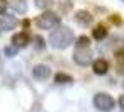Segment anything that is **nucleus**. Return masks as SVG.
Listing matches in <instances>:
<instances>
[{
    "mask_svg": "<svg viewBox=\"0 0 124 112\" xmlns=\"http://www.w3.org/2000/svg\"><path fill=\"white\" fill-rule=\"evenodd\" d=\"M60 22H61L60 15L54 14V12H49V10L44 12V14H41L39 17H36V26H38L39 29H44V31L54 29L56 26H60Z\"/></svg>",
    "mask_w": 124,
    "mask_h": 112,
    "instance_id": "nucleus-2",
    "label": "nucleus"
},
{
    "mask_svg": "<svg viewBox=\"0 0 124 112\" xmlns=\"http://www.w3.org/2000/svg\"><path fill=\"white\" fill-rule=\"evenodd\" d=\"M17 49H19V48H16V46L12 44V46H9V48H5V54H7V56H14V54L17 53Z\"/></svg>",
    "mask_w": 124,
    "mask_h": 112,
    "instance_id": "nucleus-15",
    "label": "nucleus"
},
{
    "mask_svg": "<svg viewBox=\"0 0 124 112\" xmlns=\"http://www.w3.org/2000/svg\"><path fill=\"white\" fill-rule=\"evenodd\" d=\"M53 5V0H36V7L41 10H46Z\"/></svg>",
    "mask_w": 124,
    "mask_h": 112,
    "instance_id": "nucleus-13",
    "label": "nucleus"
},
{
    "mask_svg": "<svg viewBox=\"0 0 124 112\" xmlns=\"http://www.w3.org/2000/svg\"><path fill=\"white\" fill-rule=\"evenodd\" d=\"M73 60L77 65L80 66H87L92 63V51L88 48H77L75 54H73Z\"/></svg>",
    "mask_w": 124,
    "mask_h": 112,
    "instance_id": "nucleus-4",
    "label": "nucleus"
},
{
    "mask_svg": "<svg viewBox=\"0 0 124 112\" xmlns=\"http://www.w3.org/2000/svg\"><path fill=\"white\" fill-rule=\"evenodd\" d=\"M121 2H124V0H121Z\"/></svg>",
    "mask_w": 124,
    "mask_h": 112,
    "instance_id": "nucleus-19",
    "label": "nucleus"
},
{
    "mask_svg": "<svg viewBox=\"0 0 124 112\" xmlns=\"http://www.w3.org/2000/svg\"><path fill=\"white\" fill-rule=\"evenodd\" d=\"M7 5H9L7 0H0V15H2V14L7 10Z\"/></svg>",
    "mask_w": 124,
    "mask_h": 112,
    "instance_id": "nucleus-16",
    "label": "nucleus"
},
{
    "mask_svg": "<svg viewBox=\"0 0 124 112\" xmlns=\"http://www.w3.org/2000/svg\"><path fill=\"white\" fill-rule=\"evenodd\" d=\"M88 44H90V39L87 36H80L77 39V48H88Z\"/></svg>",
    "mask_w": 124,
    "mask_h": 112,
    "instance_id": "nucleus-14",
    "label": "nucleus"
},
{
    "mask_svg": "<svg viewBox=\"0 0 124 112\" xmlns=\"http://www.w3.org/2000/svg\"><path fill=\"white\" fill-rule=\"evenodd\" d=\"M119 105H121V109L124 110V95H121V97H119Z\"/></svg>",
    "mask_w": 124,
    "mask_h": 112,
    "instance_id": "nucleus-17",
    "label": "nucleus"
},
{
    "mask_svg": "<svg viewBox=\"0 0 124 112\" xmlns=\"http://www.w3.org/2000/svg\"><path fill=\"white\" fill-rule=\"evenodd\" d=\"M17 17L16 15H7V14H2L0 17V31H10L17 26Z\"/></svg>",
    "mask_w": 124,
    "mask_h": 112,
    "instance_id": "nucleus-5",
    "label": "nucleus"
},
{
    "mask_svg": "<svg viewBox=\"0 0 124 112\" xmlns=\"http://www.w3.org/2000/svg\"><path fill=\"white\" fill-rule=\"evenodd\" d=\"M117 58H119V60H124V51H119V53H117Z\"/></svg>",
    "mask_w": 124,
    "mask_h": 112,
    "instance_id": "nucleus-18",
    "label": "nucleus"
},
{
    "mask_svg": "<svg viewBox=\"0 0 124 112\" xmlns=\"http://www.w3.org/2000/svg\"><path fill=\"white\" fill-rule=\"evenodd\" d=\"M92 68H93V73H95V75H105L107 70H109V63L100 58V60H95V61L92 63Z\"/></svg>",
    "mask_w": 124,
    "mask_h": 112,
    "instance_id": "nucleus-8",
    "label": "nucleus"
},
{
    "mask_svg": "<svg viewBox=\"0 0 124 112\" xmlns=\"http://www.w3.org/2000/svg\"><path fill=\"white\" fill-rule=\"evenodd\" d=\"M12 44H14L16 48H26V46L29 44V36H27L26 32H17V34H14V37H12Z\"/></svg>",
    "mask_w": 124,
    "mask_h": 112,
    "instance_id": "nucleus-7",
    "label": "nucleus"
},
{
    "mask_svg": "<svg viewBox=\"0 0 124 112\" xmlns=\"http://www.w3.org/2000/svg\"><path fill=\"white\" fill-rule=\"evenodd\" d=\"M32 75H34L36 80H46V78L51 75V70H49V66H46V65H38V66H34Z\"/></svg>",
    "mask_w": 124,
    "mask_h": 112,
    "instance_id": "nucleus-6",
    "label": "nucleus"
},
{
    "mask_svg": "<svg viewBox=\"0 0 124 112\" xmlns=\"http://www.w3.org/2000/svg\"><path fill=\"white\" fill-rule=\"evenodd\" d=\"M54 82H56V83H70V82H73V78H71L70 75L56 73V75H54Z\"/></svg>",
    "mask_w": 124,
    "mask_h": 112,
    "instance_id": "nucleus-12",
    "label": "nucleus"
},
{
    "mask_svg": "<svg viewBox=\"0 0 124 112\" xmlns=\"http://www.w3.org/2000/svg\"><path fill=\"white\" fill-rule=\"evenodd\" d=\"M75 21H77L78 24H82V26H88V24L92 22V15H90V12H87V10H78V12L75 14Z\"/></svg>",
    "mask_w": 124,
    "mask_h": 112,
    "instance_id": "nucleus-9",
    "label": "nucleus"
},
{
    "mask_svg": "<svg viewBox=\"0 0 124 112\" xmlns=\"http://www.w3.org/2000/svg\"><path fill=\"white\" fill-rule=\"evenodd\" d=\"M114 105H116V102H114V98L109 93H95V97H93V107L97 110L110 112L114 109Z\"/></svg>",
    "mask_w": 124,
    "mask_h": 112,
    "instance_id": "nucleus-3",
    "label": "nucleus"
},
{
    "mask_svg": "<svg viewBox=\"0 0 124 112\" xmlns=\"http://www.w3.org/2000/svg\"><path fill=\"white\" fill-rule=\"evenodd\" d=\"M73 41H75V34L68 27L56 26L54 31H51V34H49V44L54 49H65L70 44H73Z\"/></svg>",
    "mask_w": 124,
    "mask_h": 112,
    "instance_id": "nucleus-1",
    "label": "nucleus"
},
{
    "mask_svg": "<svg viewBox=\"0 0 124 112\" xmlns=\"http://www.w3.org/2000/svg\"><path fill=\"white\" fill-rule=\"evenodd\" d=\"M12 9L19 14H26L27 12V2L26 0H12Z\"/></svg>",
    "mask_w": 124,
    "mask_h": 112,
    "instance_id": "nucleus-10",
    "label": "nucleus"
},
{
    "mask_svg": "<svg viewBox=\"0 0 124 112\" xmlns=\"http://www.w3.org/2000/svg\"><path fill=\"white\" fill-rule=\"evenodd\" d=\"M92 36H93L97 41H100V39H104V37L107 36V29H105L104 26H97V27L92 31Z\"/></svg>",
    "mask_w": 124,
    "mask_h": 112,
    "instance_id": "nucleus-11",
    "label": "nucleus"
}]
</instances>
